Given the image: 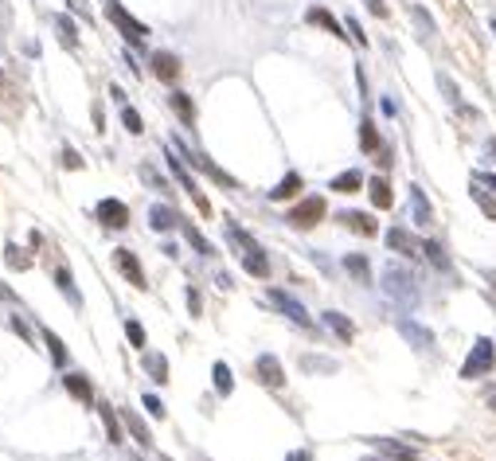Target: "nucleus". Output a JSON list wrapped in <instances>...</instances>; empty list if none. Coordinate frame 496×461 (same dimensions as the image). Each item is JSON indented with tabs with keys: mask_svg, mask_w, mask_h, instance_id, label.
<instances>
[{
	"mask_svg": "<svg viewBox=\"0 0 496 461\" xmlns=\"http://www.w3.org/2000/svg\"><path fill=\"white\" fill-rule=\"evenodd\" d=\"M496 367V344L489 337H481L473 348H469L465 364H461V380H481V375H489Z\"/></svg>",
	"mask_w": 496,
	"mask_h": 461,
	"instance_id": "f257e3e1",
	"label": "nucleus"
},
{
	"mask_svg": "<svg viewBox=\"0 0 496 461\" xmlns=\"http://www.w3.org/2000/svg\"><path fill=\"white\" fill-rule=\"evenodd\" d=\"M383 289L391 293L395 301H403V305L415 309L418 305V286H415V274L403 270V266H387L383 270Z\"/></svg>",
	"mask_w": 496,
	"mask_h": 461,
	"instance_id": "f03ea898",
	"label": "nucleus"
},
{
	"mask_svg": "<svg viewBox=\"0 0 496 461\" xmlns=\"http://www.w3.org/2000/svg\"><path fill=\"white\" fill-rule=\"evenodd\" d=\"M106 20H110L113 28L121 31V36H126V44H133V47H137V44H145L148 28H145L141 20H137V16H129L126 8L118 4V0H110V4H106Z\"/></svg>",
	"mask_w": 496,
	"mask_h": 461,
	"instance_id": "7ed1b4c3",
	"label": "nucleus"
},
{
	"mask_svg": "<svg viewBox=\"0 0 496 461\" xmlns=\"http://www.w3.org/2000/svg\"><path fill=\"white\" fill-rule=\"evenodd\" d=\"M325 212H328V207H325V199H320V196H305L297 207H289V212H285V223H289V227H297V231H309V227H317V223L325 219Z\"/></svg>",
	"mask_w": 496,
	"mask_h": 461,
	"instance_id": "20e7f679",
	"label": "nucleus"
},
{
	"mask_svg": "<svg viewBox=\"0 0 496 461\" xmlns=\"http://www.w3.org/2000/svg\"><path fill=\"white\" fill-rule=\"evenodd\" d=\"M168 169H172V176H176V180H180V188H184V192H188V196H192V199H196V207H200V212H203V215H211V204H208V199H203V192H200V188H196V180H192V172H188V169H184V161H180V153H176V149H172V153H168Z\"/></svg>",
	"mask_w": 496,
	"mask_h": 461,
	"instance_id": "39448f33",
	"label": "nucleus"
},
{
	"mask_svg": "<svg viewBox=\"0 0 496 461\" xmlns=\"http://www.w3.org/2000/svg\"><path fill=\"white\" fill-rule=\"evenodd\" d=\"M254 375H258V383L262 387H270V391H282L285 387V372H282V360L278 356H258L254 360Z\"/></svg>",
	"mask_w": 496,
	"mask_h": 461,
	"instance_id": "423d86ee",
	"label": "nucleus"
},
{
	"mask_svg": "<svg viewBox=\"0 0 496 461\" xmlns=\"http://www.w3.org/2000/svg\"><path fill=\"white\" fill-rule=\"evenodd\" d=\"M270 301H274V305L282 309V313H285L293 324H301V329H313V317L305 313V305H301L297 297H289L285 289H270Z\"/></svg>",
	"mask_w": 496,
	"mask_h": 461,
	"instance_id": "0eeeda50",
	"label": "nucleus"
},
{
	"mask_svg": "<svg viewBox=\"0 0 496 461\" xmlns=\"http://www.w3.org/2000/svg\"><path fill=\"white\" fill-rule=\"evenodd\" d=\"M94 215L102 219V227H113V231L129 227V207L121 204V199H102V204L94 207Z\"/></svg>",
	"mask_w": 496,
	"mask_h": 461,
	"instance_id": "6e6552de",
	"label": "nucleus"
},
{
	"mask_svg": "<svg viewBox=\"0 0 496 461\" xmlns=\"http://www.w3.org/2000/svg\"><path fill=\"white\" fill-rule=\"evenodd\" d=\"M113 266H118V270L126 274L129 286H137V289H145V286H148V282H145V270H141V262H137L133 250H113Z\"/></svg>",
	"mask_w": 496,
	"mask_h": 461,
	"instance_id": "1a4fd4ad",
	"label": "nucleus"
},
{
	"mask_svg": "<svg viewBox=\"0 0 496 461\" xmlns=\"http://www.w3.org/2000/svg\"><path fill=\"white\" fill-rule=\"evenodd\" d=\"M336 219H340V223H344V227H348V231L363 234V239H375V234H379V223L371 219L368 212H340V215H336Z\"/></svg>",
	"mask_w": 496,
	"mask_h": 461,
	"instance_id": "9d476101",
	"label": "nucleus"
},
{
	"mask_svg": "<svg viewBox=\"0 0 496 461\" xmlns=\"http://www.w3.org/2000/svg\"><path fill=\"white\" fill-rule=\"evenodd\" d=\"M305 20H309V24H317V28H325V31H333L336 39H348V31H344V24L336 20V16L328 12V8H320V4H313L309 12H305Z\"/></svg>",
	"mask_w": 496,
	"mask_h": 461,
	"instance_id": "9b49d317",
	"label": "nucleus"
},
{
	"mask_svg": "<svg viewBox=\"0 0 496 461\" xmlns=\"http://www.w3.org/2000/svg\"><path fill=\"white\" fill-rule=\"evenodd\" d=\"M387 247H391L395 254H403V258H415L418 250H422V247L415 242V234H410L407 227H391V231H387Z\"/></svg>",
	"mask_w": 496,
	"mask_h": 461,
	"instance_id": "f8f14e48",
	"label": "nucleus"
},
{
	"mask_svg": "<svg viewBox=\"0 0 496 461\" xmlns=\"http://www.w3.org/2000/svg\"><path fill=\"white\" fill-rule=\"evenodd\" d=\"M410 215H415L418 227H430V223H434V207H430L426 192L418 188V184H410Z\"/></svg>",
	"mask_w": 496,
	"mask_h": 461,
	"instance_id": "ddd939ff",
	"label": "nucleus"
},
{
	"mask_svg": "<svg viewBox=\"0 0 496 461\" xmlns=\"http://www.w3.org/2000/svg\"><path fill=\"white\" fill-rule=\"evenodd\" d=\"M153 74L161 82H176L180 79V59L172 55V51H156L153 55Z\"/></svg>",
	"mask_w": 496,
	"mask_h": 461,
	"instance_id": "4468645a",
	"label": "nucleus"
},
{
	"mask_svg": "<svg viewBox=\"0 0 496 461\" xmlns=\"http://www.w3.org/2000/svg\"><path fill=\"white\" fill-rule=\"evenodd\" d=\"M301 188H305L301 172H285L282 180H278V188H270V199H274V204H282V199H293V196H301Z\"/></svg>",
	"mask_w": 496,
	"mask_h": 461,
	"instance_id": "2eb2a0df",
	"label": "nucleus"
},
{
	"mask_svg": "<svg viewBox=\"0 0 496 461\" xmlns=\"http://www.w3.org/2000/svg\"><path fill=\"white\" fill-rule=\"evenodd\" d=\"M368 196H371V204H375L379 212H387V207L395 204V192H391V184H387V176H371V180H368Z\"/></svg>",
	"mask_w": 496,
	"mask_h": 461,
	"instance_id": "dca6fc26",
	"label": "nucleus"
},
{
	"mask_svg": "<svg viewBox=\"0 0 496 461\" xmlns=\"http://www.w3.org/2000/svg\"><path fill=\"white\" fill-rule=\"evenodd\" d=\"M148 223H153V231H172V227H180V212H172L168 204H156L153 212H148Z\"/></svg>",
	"mask_w": 496,
	"mask_h": 461,
	"instance_id": "f3484780",
	"label": "nucleus"
},
{
	"mask_svg": "<svg viewBox=\"0 0 496 461\" xmlns=\"http://www.w3.org/2000/svg\"><path fill=\"white\" fill-rule=\"evenodd\" d=\"M243 270L254 274V278H270V258H266V250H262V247L246 250V254H243Z\"/></svg>",
	"mask_w": 496,
	"mask_h": 461,
	"instance_id": "a211bd4d",
	"label": "nucleus"
},
{
	"mask_svg": "<svg viewBox=\"0 0 496 461\" xmlns=\"http://www.w3.org/2000/svg\"><path fill=\"white\" fill-rule=\"evenodd\" d=\"M63 383H67V391H71V399H79V403H94V387H90V380L86 375H63Z\"/></svg>",
	"mask_w": 496,
	"mask_h": 461,
	"instance_id": "6ab92c4d",
	"label": "nucleus"
},
{
	"mask_svg": "<svg viewBox=\"0 0 496 461\" xmlns=\"http://www.w3.org/2000/svg\"><path fill=\"white\" fill-rule=\"evenodd\" d=\"M325 324H328V329H333L336 337L344 340V344H352V340H355V324H352L344 313H333V309H328V313H325Z\"/></svg>",
	"mask_w": 496,
	"mask_h": 461,
	"instance_id": "aec40b11",
	"label": "nucleus"
},
{
	"mask_svg": "<svg viewBox=\"0 0 496 461\" xmlns=\"http://www.w3.org/2000/svg\"><path fill=\"white\" fill-rule=\"evenodd\" d=\"M121 422H126V430L133 434L141 446H153V434H148V426L141 422V415H137V410H121Z\"/></svg>",
	"mask_w": 496,
	"mask_h": 461,
	"instance_id": "412c9836",
	"label": "nucleus"
},
{
	"mask_svg": "<svg viewBox=\"0 0 496 461\" xmlns=\"http://www.w3.org/2000/svg\"><path fill=\"white\" fill-rule=\"evenodd\" d=\"M360 149L363 153H379V149H383V141H379V125L371 122V117L360 122Z\"/></svg>",
	"mask_w": 496,
	"mask_h": 461,
	"instance_id": "4be33fe9",
	"label": "nucleus"
},
{
	"mask_svg": "<svg viewBox=\"0 0 496 461\" xmlns=\"http://www.w3.org/2000/svg\"><path fill=\"white\" fill-rule=\"evenodd\" d=\"M344 270H348L360 286H371V262L363 254H348V258H344Z\"/></svg>",
	"mask_w": 496,
	"mask_h": 461,
	"instance_id": "5701e85b",
	"label": "nucleus"
},
{
	"mask_svg": "<svg viewBox=\"0 0 496 461\" xmlns=\"http://www.w3.org/2000/svg\"><path fill=\"white\" fill-rule=\"evenodd\" d=\"M168 102H172V110L180 114V122H184V125H196V102L184 94V90H172Z\"/></svg>",
	"mask_w": 496,
	"mask_h": 461,
	"instance_id": "b1692460",
	"label": "nucleus"
},
{
	"mask_svg": "<svg viewBox=\"0 0 496 461\" xmlns=\"http://www.w3.org/2000/svg\"><path fill=\"white\" fill-rule=\"evenodd\" d=\"M422 250H426L430 262H434V270H450V254H445V242L442 239H426Z\"/></svg>",
	"mask_w": 496,
	"mask_h": 461,
	"instance_id": "393cba45",
	"label": "nucleus"
},
{
	"mask_svg": "<svg viewBox=\"0 0 496 461\" xmlns=\"http://www.w3.org/2000/svg\"><path fill=\"white\" fill-rule=\"evenodd\" d=\"M328 188H333V192H344V196H352V192H360V188H363V176L355 172V169H348V172L336 176V180L328 184Z\"/></svg>",
	"mask_w": 496,
	"mask_h": 461,
	"instance_id": "a878e982",
	"label": "nucleus"
},
{
	"mask_svg": "<svg viewBox=\"0 0 496 461\" xmlns=\"http://www.w3.org/2000/svg\"><path fill=\"white\" fill-rule=\"evenodd\" d=\"M211 383H215V391H219V395H231V391H235V380H231V367L223 364V360L211 367Z\"/></svg>",
	"mask_w": 496,
	"mask_h": 461,
	"instance_id": "bb28decb",
	"label": "nucleus"
},
{
	"mask_svg": "<svg viewBox=\"0 0 496 461\" xmlns=\"http://www.w3.org/2000/svg\"><path fill=\"white\" fill-rule=\"evenodd\" d=\"M44 344H47V352H51V360H55V364H59V367H67V348H63V340L59 337H55V332L51 329H44Z\"/></svg>",
	"mask_w": 496,
	"mask_h": 461,
	"instance_id": "cd10ccee",
	"label": "nucleus"
},
{
	"mask_svg": "<svg viewBox=\"0 0 496 461\" xmlns=\"http://www.w3.org/2000/svg\"><path fill=\"white\" fill-rule=\"evenodd\" d=\"M375 446L383 450V454L399 457V461H418V457H415V450H410V446H403V442H387V438H375Z\"/></svg>",
	"mask_w": 496,
	"mask_h": 461,
	"instance_id": "c85d7f7f",
	"label": "nucleus"
},
{
	"mask_svg": "<svg viewBox=\"0 0 496 461\" xmlns=\"http://www.w3.org/2000/svg\"><path fill=\"white\" fill-rule=\"evenodd\" d=\"M98 410H102V422H106V434H110V442L118 446V442H121V426H126V422H121V415H113L110 407H98Z\"/></svg>",
	"mask_w": 496,
	"mask_h": 461,
	"instance_id": "c756f323",
	"label": "nucleus"
},
{
	"mask_svg": "<svg viewBox=\"0 0 496 461\" xmlns=\"http://www.w3.org/2000/svg\"><path fill=\"white\" fill-rule=\"evenodd\" d=\"M399 332H403L407 340H418V348H430V344H434V337H430L426 329H418V324H410V321H399Z\"/></svg>",
	"mask_w": 496,
	"mask_h": 461,
	"instance_id": "7c9ffc66",
	"label": "nucleus"
},
{
	"mask_svg": "<svg viewBox=\"0 0 496 461\" xmlns=\"http://www.w3.org/2000/svg\"><path fill=\"white\" fill-rule=\"evenodd\" d=\"M180 227H184V239H188V242H192V247H196V254H203V258H208V254H215V250H211V242L203 239V234L196 231L192 223H180Z\"/></svg>",
	"mask_w": 496,
	"mask_h": 461,
	"instance_id": "2f4dec72",
	"label": "nucleus"
},
{
	"mask_svg": "<svg viewBox=\"0 0 496 461\" xmlns=\"http://www.w3.org/2000/svg\"><path fill=\"white\" fill-rule=\"evenodd\" d=\"M145 367H148V375H153L156 383L168 380V360H164V356H145Z\"/></svg>",
	"mask_w": 496,
	"mask_h": 461,
	"instance_id": "473e14b6",
	"label": "nucleus"
},
{
	"mask_svg": "<svg viewBox=\"0 0 496 461\" xmlns=\"http://www.w3.org/2000/svg\"><path fill=\"white\" fill-rule=\"evenodd\" d=\"M4 250H8V254H4V258H8V266H12V270H28V266H31V258H28V254H24V250H20V247H16V242H8V247H4Z\"/></svg>",
	"mask_w": 496,
	"mask_h": 461,
	"instance_id": "72a5a7b5",
	"label": "nucleus"
},
{
	"mask_svg": "<svg viewBox=\"0 0 496 461\" xmlns=\"http://www.w3.org/2000/svg\"><path fill=\"white\" fill-rule=\"evenodd\" d=\"M126 337H129V344H133V348H145V344H148L141 321H126Z\"/></svg>",
	"mask_w": 496,
	"mask_h": 461,
	"instance_id": "f704fd0d",
	"label": "nucleus"
},
{
	"mask_svg": "<svg viewBox=\"0 0 496 461\" xmlns=\"http://www.w3.org/2000/svg\"><path fill=\"white\" fill-rule=\"evenodd\" d=\"M121 125H126L129 133H141L145 125H141V114L133 110V106H126V110H121Z\"/></svg>",
	"mask_w": 496,
	"mask_h": 461,
	"instance_id": "c9c22d12",
	"label": "nucleus"
},
{
	"mask_svg": "<svg viewBox=\"0 0 496 461\" xmlns=\"http://www.w3.org/2000/svg\"><path fill=\"white\" fill-rule=\"evenodd\" d=\"M55 28H59L63 44H67V47H74V24H71V16H55Z\"/></svg>",
	"mask_w": 496,
	"mask_h": 461,
	"instance_id": "e433bc0d",
	"label": "nucleus"
},
{
	"mask_svg": "<svg viewBox=\"0 0 496 461\" xmlns=\"http://www.w3.org/2000/svg\"><path fill=\"white\" fill-rule=\"evenodd\" d=\"M473 199L481 204V212L489 215V219H496V199H492V196H485V188H473Z\"/></svg>",
	"mask_w": 496,
	"mask_h": 461,
	"instance_id": "4c0bfd02",
	"label": "nucleus"
},
{
	"mask_svg": "<svg viewBox=\"0 0 496 461\" xmlns=\"http://www.w3.org/2000/svg\"><path fill=\"white\" fill-rule=\"evenodd\" d=\"M410 16H415V20H418V28H422V36H430V31H434V20H430V12H426V8H410Z\"/></svg>",
	"mask_w": 496,
	"mask_h": 461,
	"instance_id": "58836bf2",
	"label": "nucleus"
},
{
	"mask_svg": "<svg viewBox=\"0 0 496 461\" xmlns=\"http://www.w3.org/2000/svg\"><path fill=\"white\" fill-rule=\"evenodd\" d=\"M55 282H59V289L74 301V286H71V270H67V266H59V270H55Z\"/></svg>",
	"mask_w": 496,
	"mask_h": 461,
	"instance_id": "ea45409f",
	"label": "nucleus"
},
{
	"mask_svg": "<svg viewBox=\"0 0 496 461\" xmlns=\"http://www.w3.org/2000/svg\"><path fill=\"white\" fill-rule=\"evenodd\" d=\"M145 410H148L153 418H164V403H161L156 395H145Z\"/></svg>",
	"mask_w": 496,
	"mask_h": 461,
	"instance_id": "a19ab883",
	"label": "nucleus"
},
{
	"mask_svg": "<svg viewBox=\"0 0 496 461\" xmlns=\"http://www.w3.org/2000/svg\"><path fill=\"white\" fill-rule=\"evenodd\" d=\"M363 4H368V12H371V16H379V20H387V4H383V0H363Z\"/></svg>",
	"mask_w": 496,
	"mask_h": 461,
	"instance_id": "79ce46f5",
	"label": "nucleus"
},
{
	"mask_svg": "<svg viewBox=\"0 0 496 461\" xmlns=\"http://www.w3.org/2000/svg\"><path fill=\"white\" fill-rule=\"evenodd\" d=\"M63 164H67V169H82V157L74 153V149H63Z\"/></svg>",
	"mask_w": 496,
	"mask_h": 461,
	"instance_id": "37998d69",
	"label": "nucleus"
},
{
	"mask_svg": "<svg viewBox=\"0 0 496 461\" xmlns=\"http://www.w3.org/2000/svg\"><path fill=\"white\" fill-rule=\"evenodd\" d=\"M348 31H352V39H355L360 47H368V36H363V28H360L355 20H348Z\"/></svg>",
	"mask_w": 496,
	"mask_h": 461,
	"instance_id": "c03bdc74",
	"label": "nucleus"
},
{
	"mask_svg": "<svg viewBox=\"0 0 496 461\" xmlns=\"http://www.w3.org/2000/svg\"><path fill=\"white\" fill-rule=\"evenodd\" d=\"M188 309H192V317H200V293H196V289H188Z\"/></svg>",
	"mask_w": 496,
	"mask_h": 461,
	"instance_id": "a18cd8bd",
	"label": "nucleus"
},
{
	"mask_svg": "<svg viewBox=\"0 0 496 461\" xmlns=\"http://www.w3.org/2000/svg\"><path fill=\"white\" fill-rule=\"evenodd\" d=\"M473 180H477V184H485V188H492V192H496V176H492V172H477Z\"/></svg>",
	"mask_w": 496,
	"mask_h": 461,
	"instance_id": "49530a36",
	"label": "nucleus"
},
{
	"mask_svg": "<svg viewBox=\"0 0 496 461\" xmlns=\"http://www.w3.org/2000/svg\"><path fill=\"white\" fill-rule=\"evenodd\" d=\"M375 161H379V169H391V149H379V157H375Z\"/></svg>",
	"mask_w": 496,
	"mask_h": 461,
	"instance_id": "de8ad7c7",
	"label": "nucleus"
},
{
	"mask_svg": "<svg viewBox=\"0 0 496 461\" xmlns=\"http://www.w3.org/2000/svg\"><path fill=\"white\" fill-rule=\"evenodd\" d=\"M285 461H313V454H309V450H293Z\"/></svg>",
	"mask_w": 496,
	"mask_h": 461,
	"instance_id": "09e8293b",
	"label": "nucleus"
},
{
	"mask_svg": "<svg viewBox=\"0 0 496 461\" xmlns=\"http://www.w3.org/2000/svg\"><path fill=\"white\" fill-rule=\"evenodd\" d=\"M485 153H489V161H496V137L485 141Z\"/></svg>",
	"mask_w": 496,
	"mask_h": 461,
	"instance_id": "8fccbe9b",
	"label": "nucleus"
},
{
	"mask_svg": "<svg viewBox=\"0 0 496 461\" xmlns=\"http://www.w3.org/2000/svg\"><path fill=\"white\" fill-rule=\"evenodd\" d=\"M489 407H492V415H496V391H492V395H489Z\"/></svg>",
	"mask_w": 496,
	"mask_h": 461,
	"instance_id": "3c124183",
	"label": "nucleus"
},
{
	"mask_svg": "<svg viewBox=\"0 0 496 461\" xmlns=\"http://www.w3.org/2000/svg\"><path fill=\"white\" fill-rule=\"evenodd\" d=\"M161 461H172V457H161Z\"/></svg>",
	"mask_w": 496,
	"mask_h": 461,
	"instance_id": "603ef678",
	"label": "nucleus"
},
{
	"mask_svg": "<svg viewBox=\"0 0 496 461\" xmlns=\"http://www.w3.org/2000/svg\"><path fill=\"white\" fill-rule=\"evenodd\" d=\"M492 31H496V20H492Z\"/></svg>",
	"mask_w": 496,
	"mask_h": 461,
	"instance_id": "864d4df0",
	"label": "nucleus"
}]
</instances>
